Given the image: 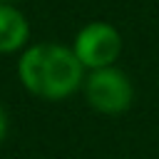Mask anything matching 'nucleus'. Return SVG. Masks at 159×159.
<instances>
[{"label":"nucleus","instance_id":"obj_1","mask_svg":"<svg viewBox=\"0 0 159 159\" xmlns=\"http://www.w3.org/2000/svg\"><path fill=\"white\" fill-rule=\"evenodd\" d=\"M17 75L25 89L42 99H65L84 82V67L75 50L57 42H40L22 52Z\"/></svg>","mask_w":159,"mask_h":159},{"label":"nucleus","instance_id":"obj_2","mask_svg":"<svg viewBox=\"0 0 159 159\" xmlns=\"http://www.w3.org/2000/svg\"><path fill=\"white\" fill-rule=\"evenodd\" d=\"M84 97L87 104L99 114H122L129 109L134 99V89L129 77L117 67L92 70L84 80Z\"/></svg>","mask_w":159,"mask_h":159},{"label":"nucleus","instance_id":"obj_3","mask_svg":"<svg viewBox=\"0 0 159 159\" xmlns=\"http://www.w3.org/2000/svg\"><path fill=\"white\" fill-rule=\"evenodd\" d=\"M72 50L82 62V67L104 70L112 67V62L119 57L122 37L109 22H89L77 32Z\"/></svg>","mask_w":159,"mask_h":159},{"label":"nucleus","instance_id":"obj_4","mask_svg":"<svg viewBox=\"0 0 159 159\" xmlns=\"http://www.w3.org/2000/svg\"><path fill=\"white\" fill-rule=\"evenodd\" d=\"M30 27L20 10L0 2V52H15L27 42Z\"/></svg>","mask_w":159,"mask_h":159},{"label":"nucleus","instance_id":"obj_5","mask_svg":"<svg viewBox=\"0 0 159 159\" xmlns=\"http://www.w3.org/2000/svg\"><path fill=\"white\" fill-rule=\"evenodd\" d=\"M5 134H7V117H5V109L0 107V142L5 139Z\"/></svg>","mask_w":159,"mask_h":159}]
</instances>
